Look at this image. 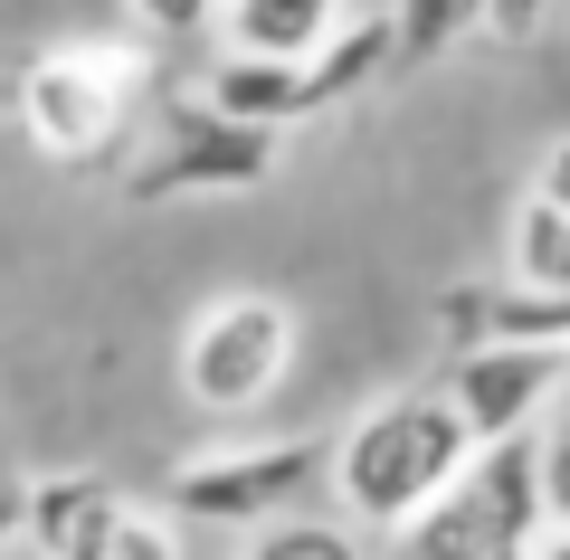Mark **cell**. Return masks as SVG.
Returning a JSON list of instances; mask_svg holds the SVG:
<instances>
[{
    "label": "cell",
    "instance_id": "16",
    "mask_svg": "<svg viewBox=\"0 0 570 560\" xmlns=\"http://www.w3.org/2000/svg\"><path fill=\"white\" fill-rule=\"evenodd\" d=\"M124 10H134L153 39H200V29L219 20V0H124Z\"/></svg>",
    "mask_w": 570,
    "mask_h": 560
},
{
    "label": "cell",
    "instance_id": "2",
    "mask_svg": "<svg viewBox=\"0 0 570 560\" xmlns=\"http://www.w3.org/2000/svg\"><path fill=\"white\" fill-rule=\"evenodd\" d=\"M542 522H551L542 465H532V428H523V438L466 446V465L390 532V551L400 560H532Z\"/></svg>",
    "mask_w": 570,
    "mask_h": 560
},
{
    "label": "cell",
    "instance_id": "6",
    "mask_svg": "<svg viewBox=\"0 0 570 560\" xmlns=\"http://www.w3.org/2000/svg\"><path fill=\"white\" fill-rule=\"evenodd\" d=\"M276 171V124H238L209 96L171 105L163 134L142 143V171L124 180L134 200H181V190H257Z\"/></svg>",
    "mask_w": 570,
    "mask_h": 560
},
{
    "label": "cell",
    "instance_id": "13",
    "mask_svg": "<svg viewBox=\"0 0 570 560\" xmlns=\"http://www.w3.org/2000/svg\"><path fill=\"white\" fill-rule=\"evenodd\" d=\"M238 560H371L362 522H333V513H276L257 522V532H238Z\"/></svg>",
    "mask_w": 570,
    "mask_h": 560
},
{
    "label": "cell",
    "instance_id": "18",
    "mask_svg": "<svg viewBox=\"0 0 570 560\" xmlns=\"http://www.w3.org/2000/svg\"><path fill=\"white\" fill-rule=\"evenodd\" d=\"M532 560H570V522H542V541H532Z\"/></svg>",
    "mask_w": 570,
    "mask_h": 560
},
{
    "label": "cell",
    "instance_id": "10",
    "mask_svg": "<svg viewBox=\"0 0 570 560\" xmlns=\"http://www.w3.org/2000/svg\"><path fill=\"white\" fill-rule=\"evenodd\" d=\"M504 266H513V285L570 304V209H551L542 190H523L513 219H504Z\"/></svg>",
    "mask_w": 570,
    "mask_h": 560
},
{
    "label": "cell",
    "instance_id": "4",
    "mask_svg": "<svg viewBox=\"0 0 570 560\" xmlns=\"http://www.w3.org/2000/svg\"><path fill=\"white\" fill-rule=\"evenodd\" d=\"M142 86H153V67L134 48H48L20 67V134L48 161H96L134 124Z\"/></svg>",
    "mask_w": 570,
    "mask_h": 560
},
{
    "label": "cell",
    "instance_id": "12",
    "mask_svg": "<svg viewBox=\"0 0 570 560\" xmlns=\"http://www.w3.org/2000/svg\"><path fill=\"white\" fill-rule=\"evenodd\" d=\"M494 0H390L381 20H390V58L400 67H428V58H448V48H466L475 29H485Z\"/></svg>",
    "mask_w": 570,
    "mask_h": 560
},
{
    "label": "cell",
    "instance_id": "8",
    "mask_svg": "<svg viewBox=\"0 0 570 560\" xmlns=\"http://www.w3.org/2000/svg\"><path fill=\"white\" fill-rule=\"evenodd\" d=\"M200 96L219 105V115H238V124H276V134L305 124V115H324L305 58H257V48H219V67L200 77Z\"/></svg>",
    "mask_w": 570,
    "mask_h": 560
},
{
    "label": "cell",
    "instance_id": "7",
    "mask_svg": "<svg viewBox=\"0 0 570 560\" xmlns=\"http://www.w3.org/2000/svg\"><path fill=\"white\" fill-rule=\"evenodd\" d=\"M561 342H456L448 361V400L456 419H466V438H523V428H542V409L561 400Z\"/></svg>",
    "mask_w": 570,
    "mask_h": 560
},
{
    "label": "cell",
    "instance_id": "9",
    "mask_svg": "<svg viewBox=\"0 0 570 560\" xmlns=\"http://www.w3.org/2000/svg\"><path fill=\"white\" fill-rule=\"evenodd\" d=\"M115 513H124V484H105V475H39V484H20V541L39 560H77Z\"/></svg>",
    "mask_w": 570,
    "mask_h": 560
},
{
    "label": "cell",
    "instance_id": "5",
    "mask_svg": "<svg viewBox=\"0 0 570 560\" xmlns=\"http://www.w3.org/2000/svg\"><path fill=\"white\" fill-rule=\"evenodd\" d=\"M324 484V438H266V446H209L171 475V513L209 522V532H257V522L295 513Z\"/></svg>",
    "mask_w": 570,
    "mask_h": 560
},
{
    "label": "cell",
    "instance_id": "14",
    "mask_svg": "<svg viewBox=\"0 0 570 560\" xmlns=\"http://www.w3.org/2000/svg\"><path fill=\"white\" fill-rule=\"evenodd\" d=\"M77 560H190V551H181V532H171V522H163V513H142V503H134V494H124V513H115V522H105V532H96V541H86V551H77Z\"/></svg>",
    "mask_w": 570,
    "mask_h": 560
},
{
    "label": "cell",
    "instance_id": "11",
    "mask_svg": "<svg viewBox=\"0 0 570 560\" xmlns=\"http://www.w3.org/2000/svg\"><path fill=\"white\" fill-rule=\"evenodd\" d=\"M333 20H343V0H228L219 10L228 48H257V58H305Z\"/></svg>",
    "mask_w": 570,
    "mask_h": 560
},
{
    "label": "cell",
    "instance_id": "20",
    "mask_svg": "<svg viewBox=\"0 0 570 560\" xmlns=\"http://www.w3.org/2000/svg\"><path fill=\"white\" fill-rule=\"evenodd\" d=\"M561 400H570V361H561Z\"/></svg>",
    "mask_w": 570,
    "mask_h": 560
},
{
    "label": "cell",
    "instance_id": "15",
    "mask_svg": "<svg viewBox=\"0 0 570 560\" xmlns=\"http://www.w3.org/2000/svg\"><path fill=\"white\" fill-rule=\"evenodd\" d=\"M532 465H542V513L570 522V400L542 409V428H532Z\"/></svg>",
    "mask_w": 570,
    "mask_h": 560
},
{
    "label": "cell",
    "instance_id": "17",
    "mask_svg": "<svg viewBox=\"0 0 570 560\" xmlns=\"http://www.w3.org/2000/svg\"><path fill=\"white\" fill-rule=\"evenodd\" d=\"M532 190H542L551 209H570V134H561V143H542V161H532Z\"/></svg>",
    "mask_w": 570,
    "mask_h": 560
},
{
    "label": "cell",
    "instance_id": "1",
    "mask_svg": "<svg viewBox=\"0 0 570 560\" xmlns=\"http://www.w3.org/2000/svg\"><path fill=\"white\" fill-rule=\"evenodd\" d=\"M466 446L475 438H466V419H456V400L438 381H419V390L371 400L362 419L324 446V484H333V503H343V522L400 532V522L466 465Z\"/></svg>",
    "mask_w": 570,
    "mask_h": 560
},
{
    "label": "cell",
    "instance_id": "19",
    "mask_svg": "<svg viewBox=\"0 0 570 560\" xmlns=\"http://www.w3.org/2000/svg\"><path fill=\"white\" fill-rule=\"evenodd\" d=\"M0 541H20V484H0Z\"/></svg>",
    "mask_w": 570,
    "mask_h": 560
},
{
    "label": "cell",
    "instance_id": "3",
    "mask_svg": "<svg viewBox=\"0 0 570 560\" xmlns=\"http://www.w3.org/2000/svg\"><path fill=\"white\" fill-rule=\"evenodd\" d=\"M295 304L285 295H219L190 314L181 333V390L190 409H209V419H247V409H266L285 390V371H295Z\"/></svg>",
    "mask_w": 570,
    "mask_h": 560
}]
</instances>
